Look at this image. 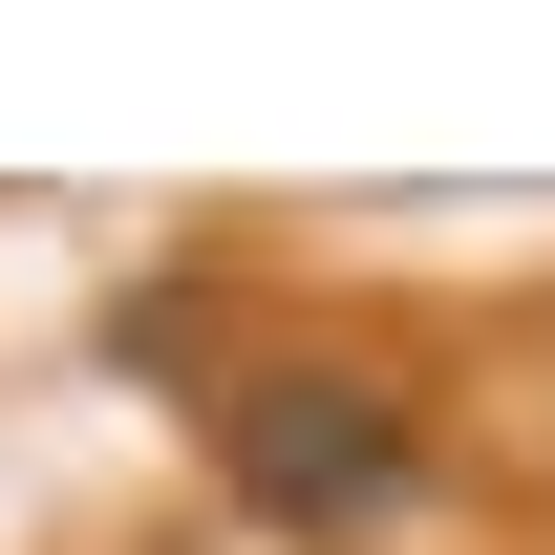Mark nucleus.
<instances>
[{
    "instance_id": "obj_1",
    "label": "nucleus",
    "mask_w": 555,
    "mask_h": 555,
    "mask_svg": "<svg viewBox=\"0 0 555 555\" xmlns=\"http://www.w3.org/2000/svg\"><path fill=\"white\" fill-rule=\"evenodd\" d=\"M193 427H214V491H235L257 534H299V555L385 534V513L427 491V427H406L385 363H235Z\"/></svg>"
}]
</instances>
